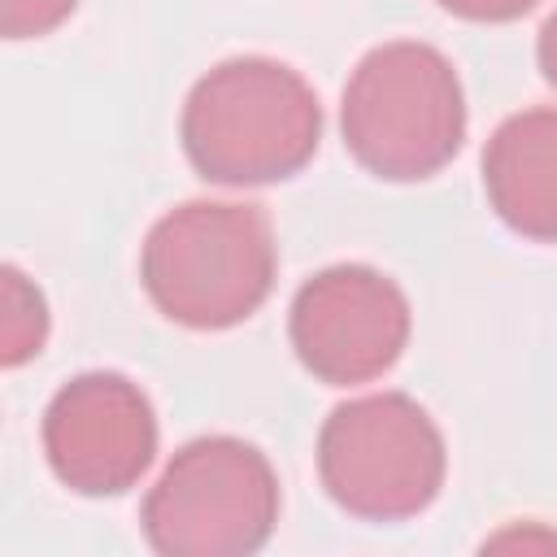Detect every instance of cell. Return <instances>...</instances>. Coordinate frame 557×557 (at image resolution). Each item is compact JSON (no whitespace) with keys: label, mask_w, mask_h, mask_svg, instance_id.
<instances>
[{"label":"cell","mask_w":557,"mask_h":557,"mask_svg":"<svg viewBox=\"0 0 557 557\" xmlns=\"http://www.w3.org/2000/svg\"><path fill=\"white\" fill-rule=\"evenodd\" d=\"M178 135L187 161L209 183H278L313 161L322 104L292 65L270 57H231L196 78L183 100Z\"/></svg>","instance_id":"1"},{"label":"cell","mask_w":557,"mask_h":557,"mask_svg":"<svg viewBox=\"0 0 557 557\" xmlns=\"http://www.w3.org/2000/svg\"><path fill=\"white\" fill-rule=\"evenodd\" d=\"M274 274L278 248L261 205L187 200L157 218L139 248L148 300L191 331H226L252 318Z\"/></svg>","instance_id":"2"},{"label":"cell","mask_w":557,"mask_h":557,"mask_svg":"<svg viewBox=\"0 0 557 557\" xmlns=\"http://www.w3.org/2000/svg\"><path fill=\"white\" fill-rule=\"evenodd\" d=\"M339 131L352 161L387 183L440 174L466 139V96L453 61L418 39L370 48L344 83Z\"/></svg>","instance_id":"3"},{"label":"cell","mask_w":557,"mask_h":557,"mask_svg":"<svg viewBox=\"0 0 557 557\" xmlns=\"http://www.w3.org/2000/svg\"><path fill=\"white\" fill-rule=\"evenodd\" d=\"M444 470V435L405 392L335 405L318 431V479L326 496L366 522L418 518L440 496Z\"/></svg>","instance_id":"4"},{"label":"cell","mask_w":557,"mask_h":557,"mask_svg":"<svg viewBox=\"0 0 557 557\" xmlns=\"http://www.w3.org/2000/svg\"><path fill=\"white\" fill-rule=\"evenodd\" d=\"M139 522L165 557H248L278 522V474L257 444L200 435L148 487Z\"/></svg>","instance_id":"5"},{"label":"cell","mask_w":557,"mask_h":557,"mask_svg":"<svg viewBox=\"0 0 557 557\" xmlns=\"http://www.w3.org/2000/svg\"><path fill=\"white\" fill-rule=\"evenodd\" d=\"M409 300L374 265H326L300 283L287 335L300 366L331 387L383 379L409 344Z\"/></svg>","instance_id":"6"},{"label":"cell","mask_w":557,"mask_h":557,"mask_svg":"<svg viewBox=\"0 0 557 557\" xmlns=\"http://www.w3.org/2000/svg\"><path fill=\"white\" fill-rule=\"evenodd\" d=\"M52 474L78 496H117L144 479L157 453V413L139 383L113 370L70 379L44 409Z\"/></svg>","instance_id":"7"},{"label":"cell","mask_w":557,"mask_h":557,"mask_svg":"<svg viewBox=\"0 0 557 557\" xmlns=\"http://www.w3.org/2000/svg\"><path fill=\"white\" fill-rule=\"evenodd\" d=\"M483 191L496 218L535 244H557V109L505 117L483 148Z\"/></svg>","instance_id":"8"},{"label":"cell","mask_w":557,"mask_h":557,"mask_svg":"<svg viewBox=\"0 0 557 557\" xmlns=\"http://www.w3.org/2000/svg\"><path fill=\"white\" fill-rule=\"evenodd\" d=\"M48 339V305L44 292L17 270L4 265L0 274V361L13 370L30 361Z\"/></svg>","instance_id":"9"},{"label":"cell","mask_w":557,"mask_h":557,"mask_svg":"<svg viewBox=\"0 0 557 557\" xmlns=\"http://www.w3.org/2000/svg\"><path fill=\"white\" fill-rule=\"evenodd\" d=\"M78 0H0V30L4 39H39L57 30Z\"/></svg>","instance_id":"10"},{"label":"cell","mask_w":557,"mask_h":557,"mask_svg":"<svg viewBox=\"0 0 557 557\" xmlns=\"http://www.w3.org/2000/svg\"><path fill=\"white\" fill-rule=\"evenodd\" d=\"M435 4L466 22H513V17L531 13L540 0H435Z\"/></svg>","instance_id":"11"},{"label":"cell","mask_w":557,"mask_h":557,"mask_svg":"<svg viewBox=\"0 0 557 557\" xmlns=\"http://www.w3.org/2000/svg\"><path fill=\"white\" fill-rule=\"evenodd\" d=\"M483 548H557V531L518 527V531H500V535H492Z\"/></svg>","instance_id":"12"},{"label":"cell","mask_w":557,"mask_h":557,"mask_svg":"<svg viewBox=\"0 0 557 557\" xmlns=\"http://www.w3.org/2000/svg\"><path fill=\"white\" fill-rule=\"evenodd\" d=\"M535 57H540V70L544 78L557 87V9L548 13V22L540 26V39H535Z\"/></svg>","instance_id":"13"}]
</instances>
